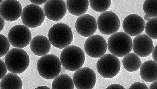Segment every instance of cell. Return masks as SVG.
<instances>
[{
    "label": "cell",
    "instance_id": "cell-1",
    "mask_svg": "<svg viewBox=\"0 0 157 89\" xmlns=\"http://www.w3.org/2000/svg\"><path fill=\"white\" fill-rule=\"evenodd\" d=\"M84 51L75 45H69L62 51L60 61L63 67L70 71H76L83 65L85 61Z\"/></svg>",
    "mask_w": 157,
    "mask_h": 89
},
{
    "label": "cell",
    "instance_id": "cell-2",
    "mask_svg": "<svg viewBox=\"0 0 157 89\" xmlns=\"http://www.w3.org/2000/svg\"><path fill=\"white\" fill-rule=\"evenodd\" d=\"M4 61L8 70L10 72L19 74L24 72L30 63L29 57L21 48H13L6 54Z\"/></svg>",
    "mask_w": 157,
    "mask_h": 89
},
{
    "label": "cell",
    "instance_id": "cell-3",
    "mask_svg": "<svg viewBox=\"0 0 157 89\" xmlns=\"http://www.w3.org/2000/svg\"><path fill=\"white\" fill-rule=\"evenodd\" d=\"M48 37L53 46L62 49L71 44L73 35L71 29L68 25L60 22L55 24L50 28Z\"/></svg>",
    "mask_w": 157,
    "mask_h": 89
},
{
    "label": "cell",
    "instance_id": "cell-4",
    "mask_svg": "<svg viewBox=\"0 0 157 89\" xmlns=\"http://www.w3.org/2000/svg\"><path fill=\"white\" fill-rule=\"evenodd\" d=\"M37 67L40 75L46 79H52L59 75L61 69L60 60L56 55L46 54L37 61Z\"/></svg>",
    "mask_w": 157,
    "mask_h": 89
},
{
    "label": "cell",
    "instance_id": "cell-5",
    "mask_svg": "<svg viewBox=\"0 0 157 89\" xmlns=\"http://www.w3.org/2000/svg\"><path fill=\"white\" fill-rule=\"evenodd\" d=\"M108 48L114 55L121 57L129 53L132 47L131 37L126 33L120 32L112 34L108 41Z\"/></svg>",
    "mask_w": 157,
    "mask_h": 89
},
{
    "label": "cell",
    "instance_id": "cell-6",
    "mask_svg": "<svg viewBox=\"0 0 157 89\" xmlns=\"http://www.w3.org/2000/svg\"><path fill=\"white\" fill-rule=\"evenodd\" d=\"M98 73L103 77L113 78L119 73L120 63L119 59L113 55L106 54L100 57L96 63Z\"/></svg>",
    "mask_w": 157,
    "mask_h": 89
},
{
    "label": "cell",
    "instance_id": "cell-7",
    "mask_svg": "<svg viewBox=\"0 0 157 89\" xmlns=\"http://www.w3.org/2000/svg\"><path fill=\"white\" fill-rule=\"evenodd\" d=\"M42 9L33 4L26 5L23 9L21 15L23 23L31 28L40 26L44 21L45 15Z\"/></svg>",
    "mask_w": 157,
    "mask_h": 89
},
{
    "label": "cell",
    "instance_id": "cell-8",
    "mask_svg": "<svg viewBox=\"0 0 157 89\" xmlns=\"http://www.w3.org/2000/svg\"><path fill=\"white\" fill-rule=\"evenodd\" d=\"M11 44L17 48H23L30 43L31 34L29 29L23 25H17L12 28L8 33Z\"/></svg>",
    "mask_w": 157,
    "mask_h": 89
},
{
    "label": "cell",
    "instance_id": "cell-9",
    "mask_svg": "<svg viewBox=\"0 0 157 89\" xmlns=\"http://www.w3.org/2000/svg\"><path fill=\"white\" fill-rule=\"evenodd\" d=\"M97 26L99 31L105 35H110L119 29L120 22L117 15L109 11L101 13L97 19Z\"/></svg>",
    "mask_w": 157,
    "mask_h": 89
},
{
    "label": "cell",
    "instance_id": "cell-10",
    "mask_svg": "<svg viewBox=\"0 0 157 89\" xmlns=\"http://www.w3.org/2000/svg\"><path fill=\"white\" fill-rule=\"evenodd\" d=\"M96 80L94 71L88 67H84L77 70L73 76L74 86L78 89L93 88L95 85Z\"/></svg>",
    "mask_w": 157,
    "mask_h": 89
},
{
    "label": "cell",
    "instance_id": "cell-11",
    "mask_svg": "<svg viewBox=\"0 0 157 89\" xmlns=\"http://www.w3.org/2000/svg\"><path fill=\"white\" fill-rule=\"evenodd\" d=\"M84 47L85 52L88 55L92 58H98L105 53L107 44L103 37L99 35H93L86 40Z\"/></svg>",
    "mask_w": 157,
    "mask_h": 89
},
{
    "label": "cell",
    "instance_id": "cell-12",
    "mask_svg": "<svg viewBox=\"0 0 157 89\" xmlns=\"http://www.w3.org/2000/svg\"><path fill=\"white\" fill-rule=\"evenodd\" d=\"M43 10L45 15L48 19L58 21L65 15L67 7L63 0H48L44 5Z\"/></svg>",
    "mask_w": 157,
    "mask_h": 89
},
{
    "label": "cell",
    "instance_id": "cell-13",
    "mask_svg": "<svg viewBox=\"0 0 157 89\" xmlns=\"http://www.w3.org/2000/svg\"><path fill=\"white\" fill-rule=\"evenodd\" d=\"M97 27L95 18L89 14H84L78 17L75 24L77 32L84 37L92 35L96 30Z\"/></svg>",
    "mask_w": 157,
    "mask_h": 89
},
{
    "label": "cell",
    "instance_id": "cell-14",
    "mask_svg": "<svg viewBox=\"0 0 157 89\" xmlns=\"http://www.w3.org/2000/svg\"><path fill=\"white\" fill-rule=\"evenodd\" d=\"M0 15L5 20L12 21L17 20L22 12L21 5L17 0H6L0 4Z\"/></svg>",
    "mask_w": 157,
    "mask_h": 89
},
{
    "label": "cell",
    "instance_id": "cell-15",
    "mask_svg": "<svg viewBox=\"0 0 157 89\" xmlns=\"http://www.w3.org/2000/svg\"><path fill=\"white\" fill-rule=\"evenodd\" d=\"M145 22L142 17L136 14L128 15L124 19L122 27L124 31L131 36H136L143 31Z\"/></svg>",
    "mask_w": 157,
    "mask_h": 89
},
{
    "label": "cell",
    "instance_id": "cell-16",
    "mask_svg": "<svg viewBox=\"0 0 157 89\" xmlns=\"http://www.w3.org/2000/svg\"><path fill=\"white\" fill-rule=\"evenodd\" d=\"M132 47L134 52L138 55L145 57L152 53L154 45L150 37L145 34H141L134 38Z\"/></svg>",
    "mask_w": 157,
    "mask_h": 89
},
{
    "label": "cell",
    "instance_id": "cell-17",
    "mask_svg": "<svg viewBox=\"0 0 157 89\" xmlns=\"http://www.w3.org/2000/svg\"><path fill=\"white\" fill-rule=\"evenodd\" d=\"M51 44L48 38L43 35H37L31 40L30 43L31 51L35 55L43 56L49 51Z\"/></svg>",
    "mask_w": 157,
    "mask_h": 89
},
{
    "label": "cell",
    "instance_id": "cell-18",
    "mask_svg": "<svg viewBox=\"0 0 157 89\" xmlns=\"http://www.w3.org/2000/svg\"><path fill=\"white\" fill-rule=\"evenodd\" d=\"M157 65L154 61L150 60L143 62L140 69L142 78L148 82H154L157 78Z\"/></svg>",
    "mask_w": 157,
    "mask_h": 89
},
{
    "label": "cell",
    "instance_id": "cell-19",
    "mask_svg": "<svg viewBox=\"0 0 157 89\" xmlns=\"http://www.w3.org/2000/svg\"><path fill=\"white\" fill-rule=\"evenodd\" d=\"M89 5L88 0H67L66 5L69 12L71 14L79 16L85 13Z\"/></svg>",
    "mask_w": 157,
    "mask_h": 89
},
{
    "label": "cell",
    "instance_id": "cell-20",
    "mask_svg": "<svg viewBox=\"0 0 157 89\" xmlns=\"http://www.w3.org/2000/svg\"><path fill=\"white\" fill-rule=\"evenodd\" d=\"M22 87V81L15 73L7 74L1 79L0 82L1 89H21Z\"/></svg>",
    "mask_w": 157,
    "mask_h": 89
},
{
    "label": "cell",
    "instance_id": "cell-21",
    "mask_svg": "<svg viewBox=\"0 0 157 89\" xmlns=\"http://www.w3.org/2000/svg\"><path fill=\"white\" fill-rule=\"evenodd\" d=\"M122 62L124 69L130 72L137 70L142 63L140 58L136 54L132 53L125 55L123 58Z\"/></svg>",
    "mask_w": 157,
    "mask_h": 89
},
{
    "label": "cell",
    "instance_id": "cell-22",
    "mask_svg": "<svg viewBox=\"0 0 157 89\" xmlns=\"http://www.w3.org/2000/svg\"><path fill=\"white\" fill-rule=\"evenodd\" d=\"M73 80L68 75L62 74L58 75L53 80L52 88L72 89L74 88Z\"/></svg>",
    "mask_w": 157,
    "mask_h": 89
},
{
    "label": "cell",
    "instance_id": "cell-23",
    "mask_svg": "<svg viewBox=\"0 0 157 89\" xmlns=\"http://www.w3.org/2000/svg\"><path fill=\"white\" fill-rule=\"evenodd\" d=\"M157 0H147L144 2L143 9L146 15L150 17H156L157 13Z\"/></svg>",
    "mask_w": 157,
    "mask_h": 89
},
{
    "label": "cell",
    "instance_id": "cell-24",
    "mask_svg": "<svg viewBox=\"0 0 157 89\" xmlns=\"http://www.w3.org/2000/svg\"><path fill=\"white\" fill-rule=\"evenodd\" d=\"M89 2L92 9L99 12H103L107 10L111 4V0H91Z\"/></svg>",
    "mask_w": 157,
    "mask_h": 89
},
{
    "label": "cell",
    "instance_id": "cell-25",
    "mask_svg": "<svg viewBox=\"0 0 157 89\" xmlns=\"http://www.w3.org/2000/svg\"><path fill=\"white\" fill-rule=\"evenodd\" d=\"M157 18L155 17L150 19L145 26V31L147 34L150 38L156 39Z\"/></svg>",
    "mask_w": 157,
    "mask_h": 89
},
{
    "label": "cell",
    "instance_id": "cell-26",
    "mask_svg": "<svg viewBox=\"0 0 157 89\" xmlns=\"http://www.w3.org/2000/svg\"><path fill=\"white\" fill-rule=\"evenodd\" d=\"M0 57L4 56L8 52L10 47L9 40L4 35L0 34Z\"/></svg>",
    "mask_w": 157,
    "mask_h": 89
},
{
    "label": "cell",
    "instance_id": "cell-27",
    "mask_svg": "<svg viewBox=\"0 0 157 89\" xmlns=\"http://www.w3.org/2000/svg\"><path fill=\"white\" fill-rule=\"evenodd\" d=\"M129 89H149L148 87L144 83L136 82L132 84Z\"/></svg>",
    "mask_w": 157,
    "mask_h": 89
},
{
    "label": "cell",
    "instance_id": "cell-28",
    "mask_svg": "<svg viewBox=\"0 0 157 89\" xmlns=\"http://www.w3.org/2000/svg\"><path fill=\"white\" fill-rule=\"evenodd\" d=\"M0 78L1 79L5 75L7 72V67L5 63L0 59Z\"/></svg>",
    "mask_w": 157,
    "mask_h": 89
},
{
    "label": "cell",
    "instance_id": "cell-29",
    "mask_svg": "<svg viewBox=\"0 0 157 89\" xmlns=\"http://www.w3.org/2000/svg\"><path fill=\"white\" fill-rule=\"evenodd\" d=\"M106 89H125L122 86L118 84H113L108 86Z\"/></svg>",
    "mask_w": 157,
    "mask_h": 89
},
{
    "label": "cell",
    "instance_id": "cell-30",
    "mask_svg": "<svg viewBox=\"0 0 157 89\" xmlns=\"http://www.w3.org/2000/svg\"><path fill=\"white\" fill-rule=\"evenodd\" d=\"M32 3L35 5H41L46 3L47 0H29Z\"/></svg>",
    "mask_w": 157,
    "mask_h": 89
},
{
    "label": "cell",
    "instance_id": "cell-31",
    "mask_svg": "<svg viewBox=\"0 0 157 89\" xmlns=\"http://www.w3.org/2000/svg\"><path fill=\"white\" fill-rule=\"evenodd\" d=\"M152 51V57L155 61L157 62V46L155 47Z\"/></svg>",
    "mask_w": 157,
    "mask_h": 89
},
{
    "label": "cell",
    "instance_id": "cell-32",
    "mask_svg": "<svg viewBox=\"0 0 157 89\" xmlns=\"http://www.w3.org/2000/svg\"><path fill=\"white\" fill-rule=\"evenodd\" d=\"M4 19L1 17L0 16V31L3 29L4 26Z\"/></svg>",
    "mask_w": 157,
    "mask_h": 89
},
{
    "label": "cell",
    "instance_id": "cell-33",
    "mask_svg": "<svg viewBox=\"0 0 157 89\" xmlns=\"http://www.w3.org/2000/svg\"><path fill=\"white\" fill-rule=\"evenodd\" d=\"M157 80H156L152 83L150 86V89H157Z\"/></svg>",
    "mask_w": 157,
    "mask_h": 89
},
{
    "label": "cell",
    "instance_id": "cell-34",
    "mask_svg": "<svg viewBox=\"0 0 157 89\" xmlns=\"http://www.w3.org/2000/svg\"><path fill=\"white\" fill-rule=\"evenodd\" d=\"M35 89H50L46 86H39L35 88Z\"/></svg>",
    "mask_w": 157,
    "mask_h": 89
},
{
    "label": "cell",
    "instance_id": "cell-35",
    "mask_svg": "<svg viewBox=\"0 0 157 89\" xmlns=\"http://www.w3.org/2000/svg\"><path fill=\"white\" fill-rule=\"evenodd\" d=\"M144 18L145 21H148L150 19V17L146 15H145L144 16Z\"/></svg>",
    "mask_w": 157,
    "mask_h": 89
}]
</instances>
